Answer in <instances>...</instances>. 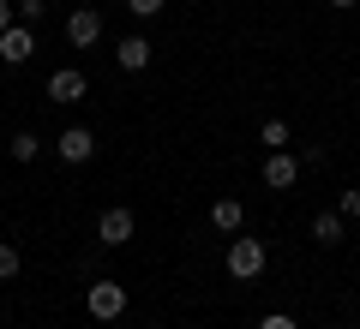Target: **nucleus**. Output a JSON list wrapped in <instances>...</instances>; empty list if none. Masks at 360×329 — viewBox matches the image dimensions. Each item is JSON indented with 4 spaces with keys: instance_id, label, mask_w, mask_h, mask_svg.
Segmentation results:
<instances>
[{
    "instance_id": "20",
    "label": "nucleus",
    "mask_w": 360,
    "mask_h": 329,
    "mask_svg": "<svg viewBox=\"0 0 360 329\" xmlns=\"http://www.w3.org/2000/svg\"><path fill=\"white\" fill-rule=\"evenodd\" d=\"M330 6H336V13H354V6H360V0H330Z\"/></svg>"
},
{
    "instance_id": "15",
    "label": "nucleus",
    "mask_w": 360,
    "mask_h": 329,
    "mask_svg": "<svg viewBox=\"0 0 360 329\" xmlns=\"http://www.w3.org/2000/svg\"><path fill=\"white\" fill-rule=\"evenodd\" d=\"M13 13H18V25H37L49 13V0H13Z\"/></svg>"
},
{
    "instance_id": "8",
    "label": "nucleus",
    "mask_w": 360,
    "mask_h": 329,
    "mask_svg": "<svg viewBox=\"0 0 360 329\" xmlns=\"http://www.w3.org/2000/svg\"><path fill=\"white\" fill-rule=\"evenodd\" d=\"M30 48H37V25H13V30H0V60L6 66H25Z\"/></svg>"
},
{
    "instance_id": "12",
    "label": "nucleus",
    "mask_w": 360,
    "mask_h": 329,
    "mask_svg": "<svg viewBox=\"0 0 360 329\" xmlns=\"http://www.w3.org/2000/svg\"><path fill=\"white\" fill-rule=\"evenodd\" d=\"M6 150H13V162H18V168H30V162H37V150H42V144H37V132H18V138L6 144Z\"/></svg>"
},
{
    "instance_id": "1",
    "label": "nucleus",
    "mask_w": 360,
    "mask_h": 329,
    "mask_svg": "<svg viewBox=\"0 0 360 329\" xmlns=\"http://www.w3.org/2000/svg\"><path fill=\"white\" fill-rule=\"evenodd\" d=\"M264 264H270L264 240H246V234H229V276H234V281H258V276H264Z\"/></svg>"
},
{
    "instance_id": "9",
    "label": "nucleus",
    "mask_w": 360,
    "mask_h": 329,
    "mask_svg": "<svg viewBox=\"0 0 360 329\" xmlns=\"http://www.w3.org/2000/svg\"><path fill=\"white\" fill-rule=\"evenodd\" d=\"M210 228H217V234H240L246 228V203L240 198H217V203H210Z\"/></svg>"
},
{
    "instance_id": "4",
    "label": "nucleus",
    "mask_w": 360,
    "mask_h": 329,
    "mask_svg": "<svg viewBox=\"0 0 360 329\" xmlns=\"http://www.w3.org/2000/svg\"><path fill=\"white\" fill-rule=\"evenodd\" d=\"M96 240H103L108 252H115V246H127V240H132V210H127V203H108V210L96 215Z\"/></svg>"
},
{
    "instance_id": "17",
    "label": "nucleus",
    "mask_w": 360,
    "mask_h": 329,
    "mask_svg": "<svg viewBox=\"0 0 360 329\" xmlns=\"http://www.w3.org/2000/svg\"><path fill=\"white\" fill-rule=\"evenodd\" d=\"M336 210H342V215H348V222H360V192H354V186H348V192H342V198H336Z\"/></svg>"
},
{
    "instance_id": "22",
    "label": "nucleus",
    "mask_w": 360,
    "mask_h": 329,
    "mask_svg": "<svg viewBox=\"0 0 360 329\" xmlns=\"http://www.w3.org/2000/svg\"><path fill=\"white\" fill-rule=\"evenodd\" d=\"M354 246H360V240H354Z\"/></svg>"
},
{
    "instance_id": "3",
    "label": "nucleus",
    "mask_w": 360,
    "mask_h": 329,
    "mask_svg": "<svg viewBox=\"0 0 360 329\" xmlns=\"http://www.w3.org/2000/svg\"><path fill=\"white\" fill-rule=\"evenodd\" d=\"M90 96V78L78 72V66H60V72H49V102H60V108H72V102Z\"/></svg>"
},
{
    "instance_id": "7",
    "label": "nucleus",
    "mask_w": 360,
    "mask_h": 329,
    "mask_svg": "<svg viewBox=\"0 0 360 329\" xmlns=\"http://www.w3.org/2000/svg\"><path fill=\"white\" fill-rule=\"evenodd\" d=\"M54 156H60V162H72V168H84L90 156H96V138H90L84 126H66L60 138H54Z\"/></svg>"
},
{
    "instance_id": "19",
    "label": "nucleus",
    "mask_w": 360,
    "mask_h": 329,
    "mask_svg": "<svg viewBox=\"0 0 360 329\" xmlns=\"http://www.w3.org/2000/svg\"><path fill=\"white\" fill-rule=\"evenodd\" d=\"M18 25V13H13V0H0V30H13Z\"/></svg>"
},
{
    "instance_id": "16",
    "label": "nucleus",
    "mask_w": 360,
    "mask_h": 329,
    "mask_svg": "<svg viewBox=\"0 0 360 329\" xmlns=\"http://www.w3.org/2000/svg\"><path fill=\"white\" fill-rule=\"evenodd\" d=\"M162 6H168V0H127V13H132V18H156Z\"/></svg>"
},
{
    "instance_id": "21",
    "label": "nucleus",
    "mask_w": 360,
    "mask_h": 329,
    "mask_svg": "<svg viewBox=\"0 0 360 329\" xmlns=\"http://www.w3.org/2000/svg\"><path fill=\"white\" fill-rule=\"evenodd\" d=\"M144 329H156V323H144Z\"/></svg>"
},
{
    "instance_id": "13",
    "label": "nucleus",
    "mask_w": 360,
    "mask_h": 329,
    "mask_svg": "<svg viewBox=\"0 0 360 329\" xmlns=\"http://www.w3.org/2000/svg\"><path fill=\"white\" fill-rule=\"evenodd\" d=\"M258 144H270V150H288V120H264V126H258Z\"/></svg>"
},
{
    "instance_id": "11",
    "label": "nucleus",
    "mask_w": 360,
    "mask_h": 329,
    "mask_svg": "<svg viewBox=\"0 0 360 329\" xmlns=\"http://www.w3.org/2000/svg\"><path fill=\"white\" fill-rule=\"evenodd\" d=\"M150 48H156L150 36H127L115 48V66H120V72H144V66H150Z\"/></svg>"
},
{
    "instance_id": "10",
    "label": "nucleus",
    "mask_w": 360,
    "mask_h": 329,
    "mask_svg": "<svg viewBox=\"0 0 360 329\" xmlns=\"http://www.w3.org/2000/svg\"><path fill=\"white\" fill-rule=\"evenodd\" d=\"M312 240H319V246H342L348 240V215L342 210H319V215H312Z\"/></svg>"
},
{
    "instance_id": "18",
    "label": "nucleus",
    "mask_w": 360,
    "mask_h": 329,
    "mask_svg": "<svg viewBox=\"0 0 360 329\" xmlns=\"http://www.w3.org/2000/svg\"><path fill=\"white\" fill-rule=\"evenodd\" d=\"M258 329H300V323L288 311H270V317H258Z\"/></svg>"
},
{
    "instance_id": "14",
    "label": "nucleus",
    "mask_w": 360,
    "mask_h": 329,
    "mask_svg": "<svg viewBox=\"0 0 360 329\" xmlns=\"http://www.w3.org/2000/svg\"><path fill=\"white\" fill-rule=\"evenodd\" d=\"M18 269H25V257H18V246H6V240H0V281H13Z\"/></svg>"
},
{
    "instance_id": "5",
    "label": "nucleus",
    "mask_w": 360,
    "mask_h": 329,
    "mask_svg": "<svg viewBox=\"0 0 360 329\" xmlns=\"http://www.w3.org/2000/svg\"><path fill=\"white\" fill-rule=\"evenodd\" d=\"M66 42H72V48H96V42H103V13H96V6H78V13L66 18Z\"/></svg>"
},
{
    "instance_id": "2",
    "label": "nucleus",
    "mask_w": 360,
    "mask_h": 329,
    "mask_svg": "<svg viewBox=\"0 0 360 329\" xmlns=\"http://www.w3.org/2000/svg\"><path fill=\"white\" fill-rule=\"evenodd\" d=\"M84 311L96 317V323H115V317L127 311V288H120V281H90L84 288Z\"/></svg>"
},
{
    "instance_id": "6",
    "label": "nucleus",
    "mask_w": 360,
    "mask_h": 329,
    "mask_svg": "<svg viewBox=\"0 0 360 329\" xmlns=\"http://www.w3.org/2000/svg\"><path fill=\"white\" fill-rule=\"evenodd\" d=\"M258 174H264V186H270V192H288V186L300 180V156H288V150H270Z\"/></svg>"
}]
</instances>
